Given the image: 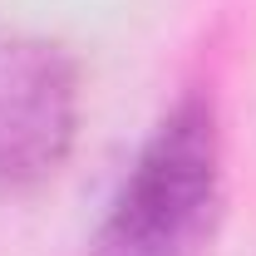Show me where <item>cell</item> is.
<instances>
[{
    "label": "cell",
    "instance_id": "obj_2",
    "mask_svg": "<svg viewBox=\"0 0 256 256\" xmlns=\"http://www.w3.org/2000/svg\"><path fill=\"white\" fill-rule=\"evenodd\" d=\"M79 138V64L60 40L0 30V197L44 188Z\"/></svg>",
    "mask_w": 256,
    "mask_h": 256
},
{
    "label": "cell",
    "instance_id": "obj_1",
    "mask_svg": "<svg viewBox=\"0 0 256 256\" xmlns=\"http://www.w3.org/2000/svg\"><path fill=\"white\" fill-rule=\"evenodd\" d=\"M222 202L217 108L207 94H182L138 148L89 256H212Z\"/></svg>",
    "mask_w": 256,
    "mask_h": 256
}]
</instances>
